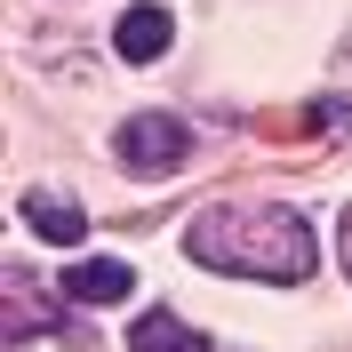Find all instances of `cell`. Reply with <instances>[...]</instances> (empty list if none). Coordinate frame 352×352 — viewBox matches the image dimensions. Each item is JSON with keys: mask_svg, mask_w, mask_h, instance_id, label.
Wrapping results in <instances>:
<instances>
[{"mask_svg": "<svg viewBox=\"0 0 352 352\" xmlns=\"http://www.w3.org/2000/svg\"><path fill=\"white\" fill-rule=\"evenodd\" d=\"M184 248H192V264H208V272L280 280V288L312 280V264H320L312 224L296 217V208H208V217H192Z\"/></svg>", "mask_w": 352, "mask_h": 352, "instance_id": "obj_1", "label": "cell"}, {"mask_svg": "<svg viewBox=\"0 0 352 352\" xmlns=\"http://www.w3.org/2000/svg\"><path fill=\"white\" fill-rule=\"evenodd\" d=\"M24 224H32L41 241H56V248H80V232H88V208H72L65 192H32V200H24Z\"/></svg>", "mask_w": 352, "mask_h": 352, "instance_id": "obj_5", "label": "cell"}, {"mask_svg": "<svg viewBox=\"0 0 352 352\" xmlns=\"http://www.w3.org/2000/svg\"><path fill=\"white\" fill-rule=\"evenodd\" d=\"M129 264H120V256H80V264H72V272H65V296H72V305H120V296H129Z\"/></svg>", "mask_w": 352, "mask_h": 352, "instance_id": "obj_3", "label": "cell"}, {"mask_svg": "<svg viewBox=\"0 0 352 352\" xmlns=\"http://www.w3.org/2000/svg\"><path fill=\"white\" fill-rule=\"evenodd\" d=\"M129 352H217V344H208V336H192L176 312H144V320L129 329Z\"/></svg>", "mask_w": 352, "mask_h": 352, "instance_id": "obj_6", "label": "cell"}, {"mask_svg": "<svg viewBox=\"0 0 352 352\" xmlns=\"http://www.w3.org/2000/svg\"><path fill=\"white\" fill-rule=\"evenodd\" d=\"M168 41H176L168 8H129V16H120V32H112V48H120L129 65H153V56H168Z\"/></svg>", "mask_w": 352, "mask_h": 352, "instance_id": "obj_4", "label": "cell"}, {"mask_svg": "<svg viewBox=\"0 0 352 352\" xmlns=\"http://www.w3.org/2000/svg\"><path fill=\"white\" fill-rule=\"evenodd\" d=\"M336 256H344V272H352V208H344V224H336Z\"/></svg>", "mask_w": 352, "mask_h": 352, "instance_id": "obj_7", "label": "cell"}, {"mask_svg": "<svg viewBox=\"0 0 352 352\" xmlns=\"http://www.w3.org/2000/svg\"><path fill=\"white\" fill-rule=\"evenodd\" d=\"M184 160H192V129H184L176 112H136V120H120V168L176 176Z\"/></svg>", "mask_w": 352, "mask_h": 352, "instance_id": "obj_2", "label": "cell"}]
</instances>
